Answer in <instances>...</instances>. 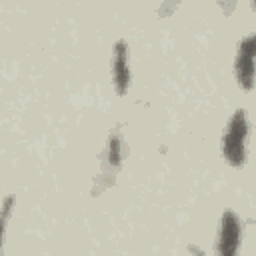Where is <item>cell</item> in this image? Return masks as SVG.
<instances>
[{
    "mask_svg": "<svg viewBox=\"0 0 256 256\" xmlns=\"http://www.w3.org/2000/svg\"><path fill=\"white\" fill-rule=\"evenodd\" d=\"M240 238H242V222H240V218L232 210L224 212L222 220H220L216 256H238Z\"/></svg>",
    "mask_w": 256,
    "mask_h": 256,
    "instance_id": "7a4b0ae2",
    "label": "cell"
},
{
    "mask_svg": "<svg viewBox=\"0 0 256 256\" xmlns=\"http://www.w3.org/2000/svg\"><path fill=\"white\" fill-rule=\"evenodd\" d=\"M120 152H122V138H120V132L114 130L110 134V138H108V156H106V160H108L110 166H118L120 164V158H122Z\"/></svg>",
    "mask_w": 256,
    "mask_h": 256,
    "instance_id": "5b68a950",
    "label": "cell"
},
{
    "mask_svg": "<svg viewBox=\"0 0 256 256\" xmlns=\"http://www.w3.org/2000/svg\"><path fill=\"white\" fill-rule=\"evenodd\" d=\"M246 138H248V118L246 110H236L228 120L226 132L222 136V156L232 166H242L246 162Z\"/></svg>",
    "mask_w": 256,
    "mask_h": 256,
    "instance_id": "6da1fadb",
    "label": "cell"
},
{
    "mask_svg": "<svg viewBox=\"0 0 256 256\" xmlns=\"http://www.w3.org/2000/svg\"><path fill=\"white\" fill-rule=\"evenodd\" d=\"M12 206H14V196H6L2 206H0V254H2V246H4V232H6V224L8 218L12 214Z\"/></svg>",
    "mask_w": 256,
    "mask_h": 256,
    "instance_id": "8992f818",
    "label": "cell"
},
{
    "mask_svg": "<svg viewBox=\"0 0 256 256\" xmlns=\"http://www.w3.org/2000/svg\"><path fill=\"white\" fill-rule=\"evenodd\" d=\"M254 54H256V38L254 34L246 36L238 44V54H236V80L244 90H252L254 84Z\"/></svg>",
    "mask_w": 256,
    "mask_h": 256,
    "instance_id": "3957f363",
    "label": "cell"
},
{
    "mask_svg": "<svg viewBox=\"0 0 256 256\" xmlns=\"http://www.w3.org/2000/svg\"><path fill=\"white\" fill-rule=\"evenodd\" d=\"M112 84L116 92L122 96L130 88V54H128V44L124 40H118L114 44V54H112Z\"/></svg>",
    "mask_w": 256,
    "mask_h": 256,
    "instance_id": "277c9868",
    "label": "cell"
}]
</instances>
